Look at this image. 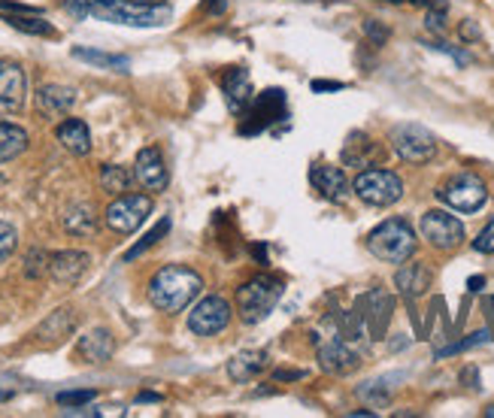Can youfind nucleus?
<instances>
[{
	"instance_id": "6e6552de",
	"label": "nucleus",
	"mask_w": 494,
	"mask_h": 418,
	"mask_svg": "<svg viewBox=\"0 0 494 418\" xmlns=\"http://www.w3.org/2000/svg\"><path fill=\"white\" fill-rule=\"evenodd\" d=\"M279 119H286V91L267 88L252 100V104H249V110L242 113L240 133L242 137H255V133H264Z\"/></svg>"
},
{
	"instance_id": "8fccbe9b",
	"label": "nucleus",
	"mask_w": 494,
	"mask_h": 418,
	"mask_svg": "<svg viewBox=\"0 0 494 418\" xmlns=\"http://www.w3.org/2000/svg\"><path fill=\"white\" fill-rule=\"evenodd\" d=\"M485 415H494V406H489V409H485Z\"/></svg>"
},
{
	"instance_id": "cd10ccee",
	"label": "nucleus",
	"mask_w": 494,
	"mask_h": 418,
	"mask_svg": "<svg viewBox=\"0 0 494 418\" xmlns=\"http://www.w3.org/2000/svg\"><path fill=\"white\" fill-rule=\"evenodd\" d=\"M73 58L86 64H95V67H106V70H119V73H128L131 70V58L124 55H110V52H97V49H82L77 46L73 49Z\"/></svg>"
},
{
	"instance_id": "4468645a",
	"label": "nucleus",
	"mask_w": 494,
	"mask_h": 418,
	"mask_svg": "<svg viewBox=\"0 0 494 418\" xmlns=\"http://www.w3.org/2000/svg\"><path fill=\"white\" fill-rule=\"evenodd\" d=\"M133 179H137L146 191H155V195L167 188L170 173H167L164 155L158 152L155 146H146L137 152V161H133Z\"/></svg>"
},
{
	"instance_id": "a878e982",
	"label": "nucleus",
	"mask_w": 494,
	"mask_h": 418,
	"mask_svg": "<svg viewBox=\"0 0 494 418\" xmlns=\"http://www.w3.org/2000/svg\"><path fill=\"white\" fill-rule=\"evenodd\" d=\"M10 28L31 33V37H55V28L43 19V13H0Z\"/></svg>"
},
{
	"instance_id": "a19ab883",
	"label": "nucleus",
	"mask_w": 494,
	"mask_h": 418,
	"mask_svg": "<svg viewBox=\"0 0 494 418\" xmlns=\"http://www.w3.org/2000/svg\"><path fill=\"white\" fill-rule=\"evenodd\" d=\"M204 10L209 15H222L224 10H228V0H204Z\"/></svg>"
},
{
	"instance_id": "39448f33",
	"label": "nucleus",
	"mask_w": 494,
	"mask_h": 418,
	"mask_svg": "<svg viewBox=\"0 0 494 418\" xmlns=\"http://www.w3.org/2000/svg\"><path fill=\"white\" fill-rule=\"evenodd\" d=\"M352 191H355L367 206H391L404 197V179H400L395 170L373 167V170L358 173L355 182H352Z\"/></svg>"
},
{
	"instance_id": "f03ea898",
	"label": "nucleus",
	"mask_w": 494,
	"mask_h": 418,
	"mask_svg": "<svg viewBox=\"0 0 494 418\" xmlns=\"http://www.w3.org/2000/svg\"><path fill=\"white\" fill-rule=\"evenodd\" d=\"M204 291V279L186 264H167L149 279V304L161 313H182Z\"/></svg>"
},
{
	"instance_id": "2eb2a0df",
	"label": "nucleus",
	"mask_w": 494,
	"mask_h": 418,
	"mask_svg": "<svg viewBox=\"0 0 494 418\" xmlns=\"http://www.w3.org/2000/svg\"><path fill=\"white\" fill-rule=\"evenodd\" d=\"M77 106V88L70 86H58V82H49L37 91V113L43 119H64L67 113Z\"/></svg>"
},
{
	"instance_id": "2f4dec72",
	"label": "nucleus",
	"mask_w": 494,
	"mask_h": 418,
	"mask_svg": "<svg viewBox=\"0 0 494 418\" xmlns=\"http://www.w3.org/2000/svg\"><path fill=\"white\" fill-rule=\"evenodd\" d=\"M491 340V333L489 331H476L471 333L467 340H458V342H452V346L446 349H440L437 358H449V355H458V352H467V349H473V346H482V342H489Z\"/></svg>"
},
{
	"instance_id": "c9c22d12",
	"label": "nucleus",
	"mask_w": 494,
	"mask_h": 418,
	"mask_svg": "<svg viewBox=\"0 0 494 418\" xmlns=\"http://www.w3.org/2000/svg\"><path fill=\"white\" fill-rule=\"evenodd\" d=\"M364 33H367V40H370L373 46L389 43V37H391V31L385 28V24L376 22V19H367V22H364Z\"/></svg>"
},
{
	"instance_id": "72a5a7b5",
	"label": "nucleus",
	"mask_w": 494,
	"mask_h": 418,
	"mask_svg": "<svg viewBox=\"0 0 494 418\" xmlns=\"http://www.w3.org/2000/svg\"><path fill=\"white\" fill-rule=\"evenodd\" d=\"M15 246H19V231L10 222H0V264L15 252Z\"/></svg>"
},
{
	"instance_id": "9d476101",
	"label": "nucleus",
	"mask_w": 494,
	"mask_h": 418,
	"mask_svg": "<svg viewBox=\"0 0 494 418\" xmlns=\"http://www.w3.org/2000/svg\"><path fill=\"white\" fill-rule=\"evenodd\" d=\"M418 228H422V237L428 240L434 249H440V252H452V249H458L464 242L462 219H455L446 209H428V213L422 215V222H418Z\"/></svg>"
},
{
	"instance_id": "9b49d317",
	"label": "nucleus",
	"mask_w": 494,
	"mask_h": 418,
	"mask_svg": "<svg viewBox=\"0 0 494 418\" xmlns=\"http://www.w3.org/2000/svg\"><path fill=\"white\" fill-rule=\"evenodd\" d=\"M228 322H231V304L219 295L197 300V306L188 313V328L197 337H215V333L228 328Z\"/></svg>"
},
{
	"instance_id": "7ed1b4c3",
	"label": "nucleus",
	"mask_w": 494,
	"mask_h": 418,
	"mask_svg": "<svg viewBox=\"0 0 494 418\" xmlns=\"http://www.w3.org/2000/svg\"><path fill=\"white\" fill-rule=\"evenodd\" d=\"M282 279H276V276H255V279H249L246 286H240L237 291V313H240V322L242 324H258L264 322L267 315L273 313L276 304L282 300Z\"/></svg>"
},
{
	"instance_id": "473e14b6",
	"label": "nucleus",
	"mask_w": 494,
	"mask_h": 418,
	"mask_svg": "<svg viewBox=\"0 0 494 418\" xmlns=\"http://www.w3.org/2000/svg\"><path fill=\"white\" fill-rule=\"evenodd\" d=\"M43 273H49V255L43 249H33V252L24 258V276H28V279H40Z\"/></svg>"
},
{
	"instance_id": "0eeeda50",
	"label": "nucleus",
	"mask_w": 494,
	"mask_h": 418,
	"mask_svg": "<svg viewBox=\"0 0 494 418\" xmlns=\"http://www.w3.org/2000/svg\"><path fill=\"white\" fill-rule=\"evenodd\" d=\"M391 149L398 152V158H404L407 164H428L434 161V155H437V140H434V133L428 128H422V124H398V128H391Z\"/></svg>"
},
{
	"instance_id": "de8ad7c7",
	"label": "nucleus",
	"mask_w": 494,
	"mask_h": 418,
	"mask_svg": "<svg viewBox=\"0 0 494 418\" xmlns=\"http://www.w3.org/2000/svg\"><path fill=\"white\" fill-rule=\"evenodd\" d=\"M140 404H158V400H161V395H152V391H143V395L137 397Z\"/></svg>"
},
{
	"instance_id": "6ab92c4d",
	"label": "nucleus",
	"mask_w": 494,
	"mask_h": 418,
	"mask_svg": "<svg viewBox=\"0 0 494 418\" xmlns=\"http://www.w3.org/2000/svg\"><path fill=\"white\" fill-rule=\"evenodd\" d=\"M380 158H382L380 143H373V140L361 131L352 133L346 140V146H343V164L346 167H361L364 170V167H373Z\"/></svg>"
},
{
	"instance_id": "1a4fd4ad",
	"label": "nucleus",
	"mask_w": 494,
	"mask_h": 418,
	"mask_svg": "<svg viewBox=\"0 0 494 418\" xmlns=\"http://www.w3.org/2000/svg\"><path fill=\"white\" fill-rule=\"evenodd\" d=\"M152 215V197L149 195H119L106 206V228L115 233H133Z\"/></svg>"
},
{
	"instance_id": "09e8293b",
	"label": "nucleus",
	"mask_w": 494,
	"mask_h": 418,
	"mask_svg": "<svg viewBox=\"0 0 494 418\" xmlns=\"http://www.w3.org/2000/svg\"><path fill=\"white\" fill-rule=\"evenodd\" d=\"M131 4H140V6H161L164 0H131Z\"/></svg>"
},
{
	"instance_id": "5701e85b",
	"label": "nucleus",
	"mask_w": 494,
	"mask_h": 418,
	"mask_svg": "<svg viewBox=\"0 0 494 418\" xmlns=\"http://www.w3.org/2000/svg\"><path fill=\"white\" fill-rule=\"evenodd\" d=\"M61 224L70 237H91V233L97 231V215L95 209H91V204H70L64 209Z\"/></svg>"
},
{
	"instance_id": "58836bf2",
	"label": "nucleus",
	"mask_w": 494,
	"mask_h": 418,
	"mask_svg": "<svg viewBox=\"0 0 494 418\" xmlns=\"http://www.w3.org/2000/svg\"><path fill=\"white\" fill-rule=\"evenodd\" d=\"M443 13H446V10H428V22H425V24H428V28L431 31H443V28H446V15H443Z\"/></svg>"
},
{
	"instance_id": "c03bdc74",
	"label": "nucleus",
	"mask_w": 494,
	"mask_h": 418,
	"mask_svg": "<svg viewBox=\"0 0 494 418\" xmlns=\"http://www.w3.org/2000/svg\"><path fill=\"white\" fill-rule=\"evenodd\" d=\"M462 382H467V388H480V373H476L473 367H467L462 373Z\"/></svg>"
},
{
	"instance_id": "20e7f679",
	"label": "nucleus",
	"mask_w": 494,
	"mask_h": 418,
	"mask_svg": "<svg viewBox=\"0 0 494 418\" xmlns=\"http://www.w3.org/2000/svg\"><path fill=\"white\" fill-rule=\"evenodd\" d=\"M367 249L373 258L389 264H404L416 255V233L404 219H389L367 233Z\"/></svg>"
},
{
	"instance_id": "bb28decb",
	"label": "nucleus",
	"mask_w": 494,
	"mask_h": 418,
	"mask_svg": "<svg viewBox=\"0 0 494 418\" xmlns=\"http://www.w3.org/2000/svg\"><path fill=\"white\" fill-rule=\"evenodd\" d=\"M73 328H77V315H73V309H55V313L37 328V337L46 340V342H55V340H64L67 333H73Z\"/></svg>"
},
{
	"instance_id": "423d86ee",
	"label": "nucleus",
	"mask_w": 494,
	"mask_h": 418,
	"mask_svg": "<svg viewBox=\"0 0 494 418\" xmlns=\"http://www.w3.org/2000/svg\"><path fill=\"white\" fill-rule=\"evenodd\" d=\"M437 197L455 213H480L489 200V188L476 173H458L437 188Z\"/></svg>"
},
{
	"instance_id": "412c9836",
	"label": "nucleus",
	"mask_w": 494,
	"mask_h": 418,
	"mask_svg": "<svg viewBox=\"0 0 494 418\" xmlns=\"http://www.w3.org/2000/svg\"><path fill=\"white\" fill-rule=\"evenodd\" d=\"M267 370V352L264 349H246L237 352L228 361V376L233 382H252L258 373Z\"/></svg>"
},
{
	"instance_id": "dca6fc26",
	"label": "nucleus",
	"mask_w": 494,
	"mask_h": 418,
	"mask_svg": "<svg viewBox=\"0 0 494 418\" xmlns=\"http://www.w3.org/2000/svg\"><path fill=\"white\" fill-rule=\"evenodd\" d=\"M222 91H224V100H228V110L233 115H242L249 110V104L255 100L252 79H249V70H242V67H231V70L224 73Z\"/></svg>"
},
{
	"instance_id": "f704fd0d",
	"label": "nucleus",
	"mask_w": 494,
	"mask_h": 418,
	"mask_svg": "<svg viewBox=\"0 0 494 418\" xmlns=\"http://www.w3.org/2000/svg\"><path fill=\"white\" fill-rule=\"evenodd\" d=\"M95 397H97L95 391H61V395H58L55 400H58V406L67 409V406H86Z\"/></svg>"
},
{
	"instance_id": "7c9ffc66",
	"label": "nucleus",
	"mask_w": 494,
	"mask_h": 418,
	"mask_svg": "<svg viewBox=\"0 0 494 418\" xmlns=\"http://www.w3.org/2000/svg\"><path fill=\"white\" fill-rule=\"evenodd\" d=\"M358 397L367 400L370 406H385L391 400V388H389V379H376V382H364L358 388Z\"/></svg>"
},
{
	"instance_id": "c756f323",
	"label": "nucleus",
	"mask_w": 494,
	"mask_h": 418,
	"mask_svg": "<svg viewBox=\"0 0 494 418\" xmlns=\"http://www.w3.org/2000/svg\"><path fill=\"white\" fill-rule=\"evenodd\" d=\"M167 231H170V219H161V222L155 224L152 231L146 233L143 240L137 242V246H131L128 252H124V261H128V264H131V261H137V258L143 255V252H149V249H152L158 240H161V237H167Z\"/></svg>"
},
{
	"instance_id": "c85d7f7f",
	"label": "nucleus",
	"mask_w": 494,
	"mask_h": 418,
	"mask_svg": "<svg viewBox=\"0 0 494 418\" xmlns=\"http://www.w3.org/2000/svg\"><path fill=\"white\" fill-rule=\"evenodd\" d=\"M131 179H133V173L128 167H119V164L100 167V188L110 191V195H124V191L131 188Z\"/></svg>"
},
{
	"instance_id": "ea45409f",
	"label": "nucleus",
	"mask_w": 494,
	"mask_h": 418,
	"mask_svg": "<svg viewBox=\"0 0 494 418\" xmlns=\"http://www.w3.org/2000/svg\"><path fill=\"white\" fill-rule=\"evenodd\" d=\"M346 86H343V82H328V79H316L313 82V91L316 95H319V91H343Z\"/></svg>"
},
{
	"instance_id": "4c0bfd02",
	"label": "nucleus",
	"mask_w": 494,
	"mask_h": 418,
	"mask_svg": "<svg viewBox=\"0 0 494 418\" xmlns=\"http://www.w3.org/2000/svg\"><path fill=\"white\" fill-rule=\"evenodd\" d=\"M428 49H434V52H443V55H449L452 61H455L458 67L471 64V55H467V52H462V49H455V46H449V43H428Z\"/></svg>"
},
{
	"instance_id": "f8f14e48",
	"label": "nucleus",
	"mask_w": 494,
	"mask_h": 418,
	"mask_svg": "<svg viewBox=\"0 0 494 418\" xmlns=\"http://www.w3.org/2000/svg\"><path fill=\"white\" fill-rule=\"evenodd\" d=\"M28 77L15 61H0V115H13L24 106Z\"/></svg>"
},
{
	"instance_id": "393cba45",
	"label": "nucleus",
	"mask_w": 494,
	"mask_h": 418,
	"mask_svg": "<svg viewBox=\"0 0 494 418\" xmlns=\"http://www.w3.org/2000/svg\"><path fill=\"white\" fill-rule=\"evenodd\" d=\"M28 143H31L28 131L13 122H0V164L15 161L28 149Z\"/></svg>"
},
{
	"instance_id": "4be33fe9",
	"label": "nucleus",
	"mask_w": 494,
	"mask_h": 418,
	"mask_svg": "<svg viewBox=\"0 0 494 418\" xmlns=\"http://www.w3.org/2000/svg\"><path fill=\"white\" fill-rule=\"evenodd\" d=\"M395 286H398V291L404 297H418V295H425L428 291V286H431V270L425 264H407L404 261V267L398 270V276H395Z\"/></svg>"
},
{
	"instance_id": "e433bc0d",
	"label": "nucleus",
	"mask_w": 494,
	"mask_h": 418,
	"mask_svg": "<svg viewBox=\"0 0 494 418\" xmlns=\"http://www.w3.org/2000/svg\"><path fill=\"white\" fill-rule=\"evenodd\" d=\"M473 249L482 255H494V219L480 231V237L473 240Z\"/></svg>"
},
{
	"instance_id": "b1692460",
	"label": "nucleus",
	"mask_w": 494,
	"mask_h": 418,
	"mask_svg": "<svg viewBox=\"0 0 494 418\" xmlns=\"http://www.w3.org/2000/svg\"><path fill=\"white\" fill-rule=\"evenodd\" d=\"M79 352H82V358H86V361H91V364L110 361L113 352H115L113 333H110V331H104V328L88 331L86 337L79 340Z\"/></svg>"
},
{
	"instance_id": "79ce46f5",
	"label": "nucleus",
	"mask_w": 494,
	"mask_h": 418,
	"mask_svg": "<svg viewBox=\"0 0 494 418\" xmlns=\"http://www.w3.org/2000/svg\"><path fill=\"white\" fill-rule=\"evenodd\" d=\"M304 370H276V379L279 382H297V379H304Z\"/></svg>"
},
{
	"instance_id": "f257e3e1",
	"label": "nucleus",
	"mask_w": 494,
	"mask_h": 418,
	"mask_svg": "<svg viewBox=\"0 0 494 418\" xmlns=\"http://www.w3.org/2000/svg\"><path fill=\"white\" fill-rule=\"evenodd\" d=\"M64 10L73 19H97L128 28H164L170 22L167 6H140L131 0H64Z\"/></svg>"
},
{
	"instance_id": "a18cd8bd",
	"label": "nucleus",
	"mask_w": 494,
	"mask_h": 418,
	"mask_svg": "<svg viewBox=\"0 0 494 418\" xmlns=\"http://www.w3.org/2000/svg\"><path fill=\"white\" fill-rule=\"evenodd\" d=\"M462 37H464V40H480V28H476L473 22H464V24H462Z\"/></svg>"
},
{
	"instance_id": "37998d69",
	"label": "nucleus",
	"mask_w": 494,
	"mask_h": 418,
	"mask_svg": "<svg viewBox=\"0 0 494 418\" xmlns=\"http://www.w3.org/2000/svg\"><path fill=\"white\" fill-rule=\"evenodd\" d=\"M398 4H400V0H398ZM407 4L428 6V10H446V0H407Z\"/></svg>"
},
{
	"instance_id": "aec40b11",
	"label": "nucleus",
	"mask_w": 494,
	"mask_h": 418,
	"mask_svg": "<svg viewBox=\"0 0 494 418\" xmlns=\"http://www.w3.org/2000/svg\"><path fill=\"white\" fill-rule=\"evenodd\" d=\"M55 137H58V143L67 149V152L77 155V158L91 152V131L82 119H64L55 128Z\"/></svg>"
},
{
	"instance_id": "a211bd4d",
	"label": "nucleus",
	"mask_w": 494,
	"mask_h": 418,
	"mask_svg": "<svg viewBox=\"0 0 494 418\" xmlns=\"http://www.w3.org/2000/svg\"><path fill=\"white\" fill-rule=\"evenodd\" d=\"M309 182H313V188L322 191V197H328L331 204H343V200L352 195V186H349L346 173H343L340 167H331V164L313 167Z\"/></svg>"
},
{
	"instance_id": "f3484780",
	"label": "nucleus",
	"mask_w": 494,
	"mask_h": 418,
	"mask_svg": "<svg viewBox=\"0 0 494 418\" xmlns=\"http://www.w3.org/2000/svg\"><path fill=\"white\" fill-rule=\"evenodd\" d=\"M319 364H322V370H328L334 376H346L352 370H358L361 358H358V352L349 346L346 340L337 337V340H331V342H325V346H319Z\"/></svg>"
},
{
	"instance_id": "49530a36",
	"label": "nucleus",
	"mask_w": 494,
	"mask_h": 418,
	"mask_svg": "<svg viewBox=\"0 0 494 418\" xmlns=\"http://www.w3.org/2000/svg\"><path fill=\"white\" fill-rule=\"evenodd\" d=\"M467 288H471V291H482L485 288V276H471V279H467Z\"/></svg>"
},
{
	"instance_id": "ddd939ff",
	"label": "nucleus",
	"mask_w": 494,
	"mask_h": 418,
	"mask_svg": "<svg viewBox=\"0 0 494 418\" xmlns=\"http://www.w3.org/2000/svg\"><path fill=\"white\" fill-rule=\"evenodd\" d=\"M88 267H91V255L77 252V249H64V252L49 255V276H52V282L61 288H73L77 282H82Z\"/></svg>"
}]
</instances>
